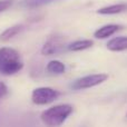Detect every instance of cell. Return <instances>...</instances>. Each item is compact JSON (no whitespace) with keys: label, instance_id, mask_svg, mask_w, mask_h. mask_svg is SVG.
<instances>
[{"label":"cell","instance_id":"1","mask_svg":"<svg viewBox=\"0 0 127 127\" xmlns=\"http://www.w3.org/2000/svg\"><path fill=\"white\" fill-rule=\"evenodd\" d=\"M24 68V60L16 49L10 47L0 48V74L11 76Z\"/></svg>","mask_w":127,"mask_h":127},{"label":"cell","instance_id":"2","mask_svg":"<svg viewBox=\"0 0 127 127\" xmlns=\"http://www.w3.org/2000/svg\"><path fill=\"white\" fill-rule=\"evenodd\" d=\"M72 113V106L69 104H60L46 109L41 114L42 123L48 127H58L70 116Z\"/></svg>","mask_w":127,"mask_h":127},{"label":"cell","instance_id":"3","mask_svg":"<svg viewBox=\"0 0 127 127\" xmlns=\"http://www.w3.org/2000/svg\"><path fill=\"white\" fill-rule=\"evenodd\" d=\"M60 96V93L58 90L54 89L50 87H38L33 89L32 94H31V100L36 105H47Z\"/></svg>","mask_w":127,"mask_h":127},{"label":"cell","instance_id":"4","mask_svg":"<svg viewBox=\"0 0 127 127\" xmlns=\"http://www.w3.org/2000/svg\"><path fill=\"white\" fill-rule=\"evenodd\" d=\"M108 76L106 74H94V75H88V76H84L81 78H78L74 80L70 84V88L74 90H80V89H87V88H92L95 86H98L106 81Z\"/></svg>","mask_w":127,"mask_h":127},{"label":"cell","instance_id":"5","mask_svg":"<svg viewBox=\"0 0 127 127\" xmlns=\"http://www.w3.org/2000/svg\"><path fill=\"white\" fill-rule=\"evenodd\" d=\"M65 47V39L62 36H53L44 44L41 54L45 56H53L60 53Z\"/></svg>","mask_w":127,"mask_h":127},{"label":"cell","instance_id":"6","mask_svg":"<svg viewBox=\"0 0 127 127\" xmlns=\"http://www.w3.org/2000/svg\"><path fill=\"white\" fill-rule=\"evenodd\" d=\"M123 26L121 25H115V24H110V25H105V26L98 28L96 31L94 32V37L97 39H106V38L113 36L114 33H116L117 31L122 30Z\"/></svg>","mask_w":127,"mask_h":127},{"label":"cell","instance_id":"7","mask_svg":"<svg viewBox=\"0 0 127 127\" xmlns=\"http://www.w3.org/2000/svg\"><path fill=\"white\" fill-rule=\"evenodd\" d=\"M107 49L110 51H124L127 50V36H119L110 39L107 42Z\"/></svg>","mask_w":127,"mask_h":127},{"label":"cell","instance_id":"8","mask_svg":"<svg viewBox=\"0 0 127 127\" xmlns=\"http://www.w3.org/2000/svg\"><path fill=\"white\" fill-rule=\"evenodd\" d=\"M126 10H127L126 3H116V4H110V6L103 7V8L98 9L97 13L98 15H117V13L124 12Z\"/></svg>","mask_w":127,"mask_h":127},{"label":"cell","instance_id":"9","mask_svg":"<svg viewBox=\"0 0 127 127\" xmlns=\"http://www.w3.org/2000/svg\"><path fill=\"white\" fill-rule=\"evenodd\" d=\"M22 30H24V25H16L10 28H7L0 36V40L1 41H9L13 37H16L18 33L21 32Z\"/></svg>","mask_w":127,"mask_h":127},{"label":"cell","instance_id":"10","mask_svg":"<svg viewBox=\"0 0 127 127\" xmlns=\"http://www.w3.org/2000/svg\"><path fill=\"white\" fill-rule=\"evenodd\" d=\"M94 45V41L89 39H84V40H76V41L71 42L67 46V49L70 51H81L88 49Z\"/></svg>","mask_w":127,"mask_h":127},{"label":"cell","instance_id":"11","mask_svg":"<svg viewBox=\"0 0 127 127\" xmlns=\"http://www.w3.org/2000/svg\"><path fill=\"white\" fill-rule=\"evenodd\" d=\"M56 1H62V0H21L20 7L22 8H39V7L46 6V4L53 3Z\"/></svg>","mask_w":127,"mask_h":127},{"label":"cell","instance_id":"12","mask_svg":"<svg viewBox=\"0 0 127 127\" xmlns=\"http://www.w3.org/2000/svg\"><path fill=\"white\" fill-rule=\"evenodd\" d=\"M47 71L49 74H53V75H62L66 71V66L65 64L59 62V60H51V62L48 63L46 67Z\"/></svg>","mask_w":127,"mask_h":127},{"label":"cell","instance_id":"13","mask_svg":"<svg viewBox=\"0 0 127 127\" xmlns=\"http://www.w3.org/2000/svg\"><path fill=\"white\" fill-rule=\"evenodd\" d=\"M15 0H0V12H3L13 4Z\"/></svg>","mask_w":127,"mask_h":127},{"label":"cell","instance_id":"14","mask_svg":"<svg viewBox=\"0 0 127 127\" xmlns=\"http://www.w3.org/2000/svg\"><path fill=\"white\" fill-rule=\"evenodd\" d=\"M8 87L6 86V84L0 81V99H2L3 97H6L8 95Z\"/></svg>","mask_w":127,"mask_h":127},{"label":"cell","instance_id":"15","mask_svg":"<svg viewBox=\"0 0 127 127\" xmlns=\"http://www.w3.org/2000/svg\"><path fill=\"white\" fill-rule=\"evenodd\" d=\"M126 117H127V114H126Z\"/></svg>","mask_w":127,"mask_h":127}]
</instances>
